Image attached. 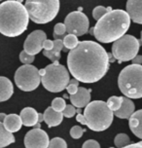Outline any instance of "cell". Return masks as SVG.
<instances>
[{
    "label": "cell",
    "instance_id": "7c38bea8",
    "mask_svg": "<svg viewBox=\"0 0 142 148\" xmlns=\"http://www.w3.org/2000/svg\"><path fill=\"white\" fill-rule=\"evenodd\" d=\"M46 39L47 35L43 30H34L26 37L23 50L29 55H37L43 50V43Z\"/></svg>",
    "mask_w": 142,
    "mask_h": 148
},
{
    "label": "cell",
    "instance_id": "f546056e",
    "mask_svg": "<svg viewBox=\"0 0 142 148\" xmlns=\"http://www.w3.org/2000/svg\"><path fill=\"white\" fill-rule=\"evenodd\" d=\"M34 60H35V56L27 54L25 50L20 52V60L23 62V64H31V63L34 62Z\"/></svg>",
    "mask_w": 142,
    "mask_h": 148
},
{
    "label": "cell",
    "instance_id": "ac0fdd59",
    "mask_svg": "<svg viewBox=\"0 0 142 148\" xmlns=\"http://www.w3.org/2000/svg\"><path fill=\"white\" fill-rule=\"evenodd\" d=\"M38 114L39 113L32 107H25L20 111V119L23 121V125L25 127H34L38 124Z\"/></svg>",
    "mask_w": 142,
    "mask_h": 148
},
{
    "label": "cell",
    "instance_id": "d6a6232c",
    "mask_svg": "<svg viewBox=\"0 0 142 148\" xmlns=\"http://www.w3.org/2000/svg\"><path fill=\"white\" fill-rule=\"evenodd\" d=\"M76 113H77V110H76L74 105H72V104H66L64 110L62 111L63 117H66V118H72Z\"/></svg>",
    "mask_w": 142,
    "mask_h": 148
},
{
    "label": "cell",
    "instance_id": "4dcf8cb0",
    "mask_svg": "<svg viewBox=\"0 0 142 148\" xmlns=\"http://www.w3.org/2000/svg\"><path fill=\"white\" fill-rule=\"evenodd\" d=\"M78 85H79V81L77 80V79L73 78L69 81V83H68V85L66 87V90H67V92L70 95V96L75 95L76 92H77L78 88H79Z\"/></svg>",
    "mask_w": 142,
    "mask_h": 148
},
{
    "label": "cell",
    "instance_id": "44dd1931",
    "mask_svg": "<svg viewBox=\"0 0 142 148\" xmlns=\"http://www.w3.org/2000/svg\"><path fill=\"white\" fill-rule=\"evenodd\" d=\"M54 43H55L54 48L51 51L44 50L43 55L48 58L52 62H59V60H60V52L62 51V48L64 47L63 41L61 39H55Z\"/></svg>",
    "mask_w": 142,
    "mask_h": 148
},
{
    "label": "cell",
    "instance_id": "e575fe53",
    "mask_svg": "<svg viewBox=\"0 0 142 148\" xmlns=\"http://www.w3.org/2000/svg\"><path fill=\"white\" fill-rule=\"evenodd\" d=\"M54 46H55L54 41L50 40V39H46L43 43V49L46 50V51H51V50L54 48Z\"/></svg>",
    "mask_w": 142,
    "mask_h": 148
},
{
    "label": "cell",
    "instance_id": "f1b7e54d",
    "mask_svg": "<svg viewBox=\"0 0 142 148\" xmlns=\"http://www.w3.org/2000/svg\"><path fill=\"white\" fill-rule=\"evenodd\" d=\"M48 148H67L66 141L61 137H54L50 140Z\"/></svg>",
    "mask_w": 142,
    "mask_h": 148
},
{
    "label": "cell",
    "instance_id": "8fae6325",
    "mask_svg": "<svg viewBox=\"0 0 142 148\" xmlns=\"http://www.w3.org/2000/svg\"><path fill=\"white\" fill-rule=\"evenodd\" d=\"M49 143V136L41 129L30 130L25 136V148H48Z\"/></svg>",
    "mask_w": 142,
    "mask_h": 148
},
{
    "label": "cell",
    "instance_id": "9a60e30c",
    "mask_svg": "<svg viewBox=\"0 0 142 148\" xmlns=\"http://www.w3.org/2000/svg\"><path fill=\"white\" fill-rule=\"evenodd\" d=\"M134 103L132 100L127 97H123V103L119 110L115 111L114 115L120 119H130V116L134 113Z\"/></svg>",
    "mask_w": 142,
    "mask_h": 148
},
{
    "label": "cell",
    "instance_id": "83f0119b",
    "mask_svg": "<svg viewBox=\"0 0 142 148\" xmlns=\"http://www.w3.org/2000/svg\"><path fill=\"white\" fill-rule=\"evenodd\" d=\"M65 106H66V103H65V100L62 97H56L55 99H53L51 104V107L57 112H62Z\"/></svg>",
    "mask_w": 142,
    "mask_h": 148
},
{
    "label": "cell",
    "instance_id": "836d02e7",
    "mask_svg": "<svg viewBox=\"0 0 142 148\" xmlns=\"http://www.w3.org/2000/svg\"><path fill=\"white\" fill-rule=\"evenodd\" d=\"M82 148H100V145L94 139H89L84 142Z\"/></svg>",
    "mask_w": 142,
    "mask_h": 148
},
{
    "label": "cell",
    "instance_id": "ba28073f",
    "mask_svg": "<svg viewBox=\"0 0 142 148\" xmlns=\"http://www.w3.org/2000/svg\"><path fill=\"white\" fill-rule=\"evenodd\" d=\"M140 42L132 35H124L115 41L112 46V55L119 62L132 60L137 56Z\"/></svg>",
    "mask_w": 142,
    "mask_h": 148
},
{
    "label": "cell",
    "instance_id": "1f68e13d",
    "mask_svg": "<svg viewBox=\"0 0 142 148\" xmlns=\"http://www.w3.org/2000/svg\"><path fill=\"white\" fill-rule=\"evenodd\" d=\"M85 131H86V130L82 129L81 127L74 126V127H72V129L70 130V136H71V137H73L74 139L81 138L82 136H83V134L85 133Z\"/></svg>",
    "mask_w": 142,
    "mask_h": 148
},
{
    "label": "cell",
    "instance_id": "5bb4252c",
    "mask_svg": "<svg viewBox=\"0 0 142 148\" xmlns=\"http://www.w3.org/2000/svg\"><path fill=\"white\" fill-rule=\"evenodd\" d=\"M127 13L133 23L142 25V0H128Z\"/></svg>",
    "mask_w": 142,
    "mask_h": 148
},
{
    "label": "cell",
    "instance_id": "8d00e7d4",
    "mask_svg": "<svg viewBox=\"0 0 142 148\" xmlns=\"http://www.w3.org/2000/svg\"><path fill=\"white\" fill-rule=\"evenodd\" d=\"M132 63H134V64H142V56H136L132 60Z\"/></svg>",
    "mask_w": 142,
    "mask_h": 148
},
{
    "label": "cell",
    "instance_id": "5b68a950",
    "mask_svg": "<svg viewBox=\"0 0 142 148\" xmlns=\"http://www.w3.org/2000/svg\"><path fill=\"white\" fill-rule=\"evenodd\" d=\"M120 91L128 99L142 97V65H128L121 71L118 77Z\"/></svg>",
    "mask_w": 142,
    "mask_h": 148
},
{
    "label": "cell",
    "instance_id": "52a82bcc",
    "mask_svg": "<svg viewBox=\"0 0 142 148\" xmlns=\"http://www.w3.org/2000/svg\"><path fill=\"white\" fill-rule=\"evenodd\" d=\"M25 6L33 23L44 25L57 17L59 10V0H26Z\"/></svg>",
    "mask_w": 142,
    "mask_h": 148
},
{
    "label": "cell",
    "instance_id": "6da1fadb",
    "mask_svg": "<svg viewBox=\"0 0 142 148\" xmlns=\"http://www.w3.org/2000/svg\"><path fill=\"white\" fill-rule=\"evenodd\" d=\"M108 53L94 41H80L67 56L70 74L82 83H96L109 69Z\"/></svg>",
    "mask_w": 142,
    "mask_h": 148
},
{
    "label": "cell",
    "instance_id": "9c48e42d",
    "mask_svg": "<svg viewBox=\"0 0 142 148\" xmlns=\"http://www.w3.org/2000/svg\"><path fill=\"white\" fill-rule=\"evenodd\" d=\"M16 85L23 92L34 91L41 83L39 70L31 64H23L17 69L15 73Z\"/></svg>",
    "mask_w": 142,
    "mask_h": 148
},
{
    "label": "cell",
    "instance_id": "e0dca14e",
    "mask_svg": "<svg viewBox=\"0 0 142 148\" xmlns=\"http://www.w3.org/2000/svg\"><path fill=\"white\" fill-rule=\"evenodd\" d=\"M128 126L135 136L142 139V109L137 110L128 119Z\"/></svg>",
    "mask_w": 142,
    "mask_h": 148
},
{
    "label": "cell",
    "instance_id": "74e56055",
    "mask_svg": "<svg viewBox=\"0 0 142 148\" xmlns=\"http://www.w3.org/2000/svg\"><path fill=\"white\" fill-rule=\"evenodd\" d=\"M6 114L5 113H0V122L1 123H3L4 122V120H5V118H6Z\"/></svg>",
    "mask_w": 142,
    "mask_h": 148
},
{
    "label": "cell",
    "instance_id": "484cf974",
    "mask_svg": "<svg viewBox=\"0 0 142 148\" xmlns=\"http://www.w3.org/2000/svg\"><path fill=\"white\" fill-rule=\"evenodd\" d=\"M66 31V26H65L64 23H59L55 25L54 27V36L55 39H61L63 40L64 38V34Z\"/></svg>",
    "mask_w": 142,
    "mask_h": 148
},
{
    "label": "cell",
    "instance_id": "603a6c76",
    "mask_svg": "<svg viewBox=\"0 0 142 148\" xmlns=\"http://www.w3.org/2000/svg\"><path fill=\"white\" fill-rule=\"evenodd\" d=\"M62 41H63V46L65 48L64 50H73L78 46L79 42H80L78 40V36L74 35V34L65 35Z\"/></svg>",
    "mask_w": 142,
    "mask_h": 148
},
{
    "label": "cell",
    "instance_id": "d6986e66",
    "mask_svg": "<svg viewBox=\"0 0 142 148\" xmlns=\"http://www.w3.org/2000/svg\"><path fill=\"white\" fill-rule=\"evenodd\" d=\"M14 87L12 82L4 76H0V102L6 101L12 97Z\"/></svg>",
    "mask_w": 142,
    "mask_h": 148
},
{
    "label": "cell",
    "instance_id": "d4e9b609",
    "mask_svg": "<svg viewBox=\"0 0 142 148\" xmlns=\"http://www.w3.org/2000/svg\"><path fill=\"white\" fill-rule=\"evenodd\" d=\"M107 105L108 107L111 109L113 112L119 110L120 107L122 106L123 103V97H117V96H113L111 97H109L107 100Z\"/></svg>",
    "mask_w": 142,
    "mask_h": 148
},
{
    "label": "cell",
    "instance_id": "8992f818",
    "mask_svg": "<svg viewBox=\"0 0 142 148\" xmlns=\"http://www.w3.org/2000/svg\"><path fill=\"white\" fill-rule=\"evenodd\" d=\"M39 74L44 88L51 92L63 91L70 81L67 69L59 62H52L39 70Z\"/></svg>",
    "mask_w": 142,
    "mask_h": 148
},
{
    "label": "cell",
    "instance_id": "277c9868",
    "mask_svg": "<svg viewBox=\"0 0 142 148\" xmlns=\"http://www.w3.org/2000/svg\"><path fill=\"white\" fill-rule=\"evenodd\" d=\"M114 118V112L108 107L105 101L94 100L91 101L84 110V114L76 116V121L85 125L94 132L105 131L111 126Z\"/></svg>",
    "mask_w": 142,
    "mask_h": 148
},
{
    "label": "cell",
    "instance_id": "cb8c5ba5",
    "mask_svg": "<svg viewBox=\"0 0 142 148\" xmlns=\"http://www.w3.org/2000/svg\"><path fill=\"white\" fill-rule=\"evenodd\" d=\"M114 144L117 148H124L130 144V138L126 134H118L114 138Z\"/></svg>",
    "mask_w": 142,
    "mask_h": 148
},
{
    "label": "cell",
    "instance_id": "7402d4cb",
    "mask_svg": "<svg viewBox=\"0 0 142 148\" xmlns=\"http://www.w3.org/2000/svg\"><path fill=\"white\" fill-rule=\"evenodd\" d=\"M15 142V136L12 133L7 131L3 123L0 122V148L9 146Z\"/></svg>",
    "mask_w": 142,
    "mask_h": 148
},
{
    "label": "cell",
    "instance_id": "ab89813d",
    "mask_svg": "<svg viewBox=\"0 0 142 148\" xmlns=\"http://www.w3.org/2000/svg\"><path fill=\"white\" fill-rule=\"evenodd\" d=\"M140 36H141V42H142V31H141V35Z\"/></svg>",
    "mask_w": 142,
    "mask_h": 148
},
{
    "label": "cell",
    "instance_id": "f35d334b",
    "mask_svg": "<svg viewBox=\"0 0 142 148\" xmlns=\"http://www.w3.org/2000/svg\"><path fill=\"white\" fill-rule=\"evenodd\" d=\"M42 121H44V116H43V114H40V113H39L38 114V122L41 123Z\"/></svg>",
    "mask_w": 142,
    "mask_h": 148
},
{
    "label": "cell",
    "instance_id": "2e32d148",
    "mask_svg": "<svg viewBox=\"0 0 142 148\" xmlns=\"http://www.w3.org/2000/svg\"><path fill=\"white\" fill-rule=\"evenodd\" d=\"M43 116H44V122L48 125L49 128L60 125V123L63 120V114H62V112H57V111L53 109L51 106L48 107L45 110V112L43 113Z\"/></svg>",
    "mask_w": 142,
    "mask_h": 148
},
{
    "label": "cell",
    "instance_id": "7a4b0ae2",
    "mask_svg": "<svg viewBox=\"0 0 142 148\" xmlns=\"http://www.w3.org/2000/svg\"><path fill=\"white\" fill-rule=\"evenodd\" d=\"M130 18L124 10H112L91 28V33L101 43H112L124 36L130 25Z\"/></svg>",
    "mask_w": 142,
    "mask_h": 148
},
{
    "label": "cell",
    "instance_id": "30bf717a",
    "mask_svg": "<svg viewBox=\"0 0 142 148\" xmlns=\"http://www.w3.org/2000/svg\"><path fill=\"white\" fill-rule=\"evenodd\" d=\"M64 25L66 26L68 34H74L76 36H83L89 31L88 17L82 12L74 11L69 13L64 20Z\"/></svg>",
    "mask_w": 142,
    "mask_h": 148
},
{
    "label": "cell",
    "instance_id": "ffe728a7",
    "mask_svg": "<svg viewBox=\"0 0 142 148\" xmlns=\"http://www.w3.org/2000/svg\"><path fill=\"white\" fill-rule=\"evenodd\" d=\"M3 125L5 128H6L7 131H9L10 133L13 134V133H16V132L20 131L23 126V121H22V119H20V115L9 114L5 118Z\"/></svg>",
    "mask_w": 142,
    "mask_h": 148
},
{
    "label": "cell",
    "instance_id": "d590c367",
    "mask_svg": "<svg viewBox=\"0 0 142 148\" xmlns=\"http://www.w3.org/2000/svg\"><path fill=\"white\" fill-rule=\"evenodd\" d=\"M124 148H142V140L139 141V142H136V143L128 144V146H126Z\"/></svg>",
    "mask_w": 142,
    "mask_h": 148
},
{
    "label": "cell",
    "instance_id": "3957f363",
    "mask_svg": "<svg viewBox=\"0 0 142 148\" xmlns=\"http://www.w3.org/2000/svg\"><path fill=\"white\" fill-rule=\"evenodd\" d=\"M29 16L25 6L18 0H8L0 4V33L17 37L27 29Z\"/></svg>",
    "mask_w": 142,
    "mask_h": 148
},
{
    "label": "cell",
    "instance_id": "b9f144b4",
    "mask_svg": "<svg viewBox=\"0 0 142 148\" xmlns=\"http://www.w3.org/2000/svg\"><path fill=\"white\" fill-rule=\"evenodd\" d=\"M0 1H2V0H0Z\"/></svg>",
    "mask_w": 142,
    "mask_h": 148
},
{
    "label": "cell",
    "instance_id": "4fadbf2b",
    "mask_svg": "<svg viewBox=\"0 0 142 148\" xmlns=\"http://www.w3.org/2000/svg\"><path fill=\"white\" fill-rule=\"evenodd\" d=\"M71 104L77 108L86 107L91 102V91L84 87H79L75 95L69 97Z\"/></svg>",
    "mask_w": 142,
    "mask_h": 148
},
{
    "label": "cell",
    "instance_id": "4316f807",
    "mask_svg": "<svg viewBox=\"0 0 142 148\" xmlns=\"http://www.w3.org/2000/svg\"><path fill=\"white\" fill-rule=\"evenodd\" d=\"M112 11V9L110 7L106 8V7H103V6H97L94 9L93 11V17L94 20L98 21L103 17L104 15H106L107 13Z\"/></svg>",
    "mask_w": 142,
    "mask_h": 148
},
{
    "label": "cell",
    "instance_id": "60d3db41",
    "mask_svg": "<svg viewBox=\"0 0 142 148\" xmlns=\"http://www.w3.org/2000/svg\"><path fill=\"white\" fill-rule=\"evenodd\" d=\"M109 148H114V147H109Z\"/></svg>",
    "mask_w": 142,
    "mask_h": 148
}]
</instances>
